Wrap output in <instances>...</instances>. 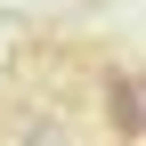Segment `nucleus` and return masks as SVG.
Returning <instances> with one entry per match:
<instances>
[{"mask_svg": "<svg viewBox=\"0 0 146 146\" xmlns=\"http://www.w3.org/2000/svg\"><path fill=\"white\" fill-rule=\"evenodd\" d=\"M106 114L122 138H146V73H114L106 81Z\"/></svg>", "mask_w": 146, "mask_h": 146, "instance_id": "obj_1", "label": "nucleus"}]
</instances>
